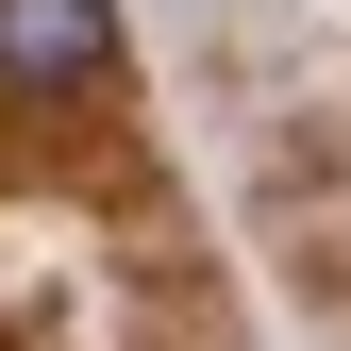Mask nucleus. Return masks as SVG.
I'll return each instance as SVG.
<instances>
[{
	"label": "nucleus",
	"mask_w": 351,
	"mask_h": 351,
	"mask_svg": "<svg viewBox=\"0 0 351 351\" xmlns=\"http://www.w3.org/2000/svg\"><path fill=\"white\" fill-rule=\"evenodd\" d=\"M117 84V0H0V101H101Z\"/></svg>",
	"instance_id": "f257e3e1"
}]
</instances>
